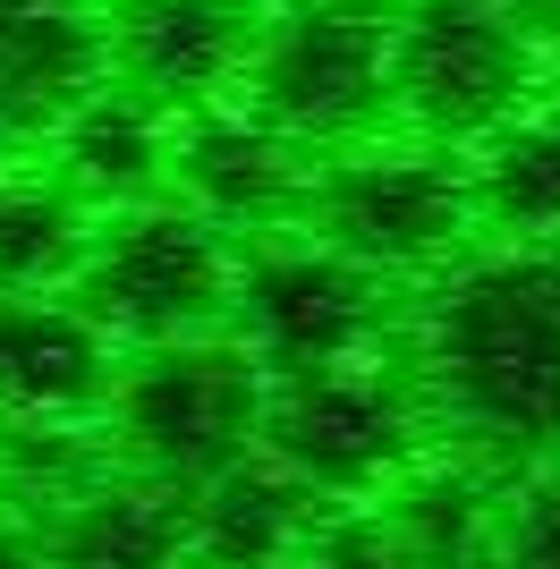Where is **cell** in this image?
I'll return each mask as SVG.
<instances>
[{
	"label": "cell",
	"mask_w": 560,
	"mask_h": 569,
	"mask_svg": "<svg viewBox=\"0 0 560 569\" xmlns=\"http://www.w3.org/2000/svg\"><path fill=\"white\" fill-rule=\"evenodd\" d=\"M298 569H408V552H399L391 519H382L373 501H340V510H323V519H314Z\"/></svg>",
	"instance_id": "cell-19"
},
{
	"label": "cell",
	"mask_w": 560,
	"mask_h": 569,
	"mask_svg": "<svg viewBox=\"0 0 560 569\" xmlns=\"http://www.w3.org/2000/svg\"><path fill=\"white\" fill-rule=\"evenodd\" d=\"M314 162L323 153H306L298 137H280L263 111H247V102H204V111H179V128H170V188H179V204L196 221H212V230L247 238V247H263V238H289L306 230V196H314Z\"/></svg>",
	"instance_id": "cell-9"
},
{
	"label": "cell",
	"mask_w": 560,
	"mask_h": 569,
	"mask_svg": "<svg viewBox=\"0 0 560 569\" xmlns=\"http://www.w3.org/2000/svg\"><path fill=\"white\" fill-rule=\"evenodd\" d=\"M102 86V0H0V162Z\"/></svg>",
	"instance_id": "cell-12"
},
{
	"label": "cell",
	"mask_w": 560,
	"mask_h": 569,
	"mask_svg": "<svg viewBox=\"0 0 560 569\" xmlns=\"http://www.w3.org/2000/svg\"><path fill=\"white\" fill-rule=\"evenodd\" d=\"M323 510L331 501H314L280 459L247 451L187 493V569H298Z\"/></svg>",
	"instance_id": "cell-14"
},
{
	"label": "cell",
	"mask_w": 560,
	"mask_h": 569,
	"mask_svg": "<svg viewBox=\"0 0 560 569\" xmlns=\"http://www.w3.org/2000/svg\"><path fill=\"white\" fill-rule=\"evenodd\" d=\"M256 451L280 459L331 510L340 501H382L417 459H433V408L417 391L408 349L272 382L263 391V442Z\"/></svg>",
	"instance_id": "cell-4"
},
{
	"label": "cell",
	"mask_w": 560,
	"mask_h": 569,
	"mask_svg": "<svg viewBox=\"0 0 560 569\" xmlns=\"http://www.w3.org/2000/svg\"><path fill=\"white\" fill-rule=\"evenodd\" d=\"M476 221L518 247H560V111H527L492 144H476Z\"/></svg>",
	"instance_id": "cell-17"
},
{
	"label": "cell",
	"mask_w": 560,
	"mask_h": 569,
	"mask_svg": "<svg viewBox=\"0 0 560 569\" xmlns=\"http://www.w3.org/2000/svg\"><path fill=\"white\" fill-rule=\"evenodd\" d=\"M408 366L450 459L501 476L560 468V247H476L408 315Z\"/></svg>",
	"instance_id": "cell-1"
},
{
	"label": "cell",
	"mask_w": 560,
	"mask_h": 569,
	"mask_svg": "<svg viewBox=\"0 0 560 569\" xmlns=\"http://www.w3.org/2000/svg\"><path fill=\"white\" fill-rule=\"evenodd\" d=\"M170 128H179L170 111H153L144 94H128V86L102 77L43 137V170L86 213H128V204L170 196Z\"/></svg>",
	"instance_id": "cell-13"
},
{
	"label": "cell",
	"mask_w": 560,
	"mask_h": 569,
	"mask_svg": "<svg viewBox=\"0 0 560 569\" xmlns=\"http://www.w3.org/2000/svg\"><path fill=\"white\" fill-rule=\"evenodd\" d=\"M0 569H51L43 561V527L18 519V510H0Z\"/></svg>",
	"instance_id": "cell-20"
},
{
	"label": "cell",
	"mask_w": 560,
	"mask_h": 569,
	"mask_svg": "<svg viewBox=\"0 0 560 569\" xmlns=\"http://www.w3.org/2000/svg\"><path fill=\"white\" fill-rule=\"evenodd\" d=\"M263 366L230 332L170 340V349H128L102 400V442L128 476L196 493L204 476L238 468L263 442Z\"/></svg>",
	"instance_id": "cell-3"
},
{
	"label": "cell",
	"mask_w": 560,
	"mask_h": 569,
	"mask_svg": "<svg viewBox=\"0 0 560 569\" xmlns=\"http://www.w3.org/2000/svg\"><path fill=\"white\" fill-rule=\"evenodd\" d=\"M238 102L263 111L306 153L366 144L391 119V9L382 0H280L256 26Z\"/></svg>",
	"instance_id": "cell-7"
},
{
	"label": "cell",
	"mask_w": 560,
	"mask_h": 569,
	"mask_svg": "<svg viewBox=\"0 0 560 569\" xmlns=\"http://www.w3.org/2000/svg\"><path fill=\"white\" fill-rule=\"evenodd\" d=\"M51 569H187V493L153 476H93L77 501L43 519Z\"/></svg>",
	"instance_id": "cell-15"
},
{
	"label": "cell",
	"mask_w": 560,
	"mask_h": 569,
	"mask_svg": "<svg viewBox=\"0 0 560 569\" xmlns=\"http://www.w3.org/2000/svg\"><path fill=\"white\" fill-rule=\"evenodd\" d=\"M230 289H238V247L212 221H196L179 196H153L128 213H93L69 298L128 357V349H170V340L221 332Z\"/></svg>",
	"instance_id": "cell-6"
},
{
	"label": "cell",
	"mask_w": 560,
	"mask_h": 569,
	"mask_svg": "<svg viewBox=\"0 0 560 569\" xmlns=\"http://www.w3.org/2000/svg\"><path fill=\"white\" fill-rule=\"evenodd\" d=\"M306 238H323L331 256L366 263L373 281H442L459 256H476V179L467 153L442 144H340L314 162V196H306Z\"/></svg>",
	"instance_id": "cell-2"
},
{
	"label": "cell",
	"mask_w": 560,
	"mask_h": 569,
	"mask_svg": "<svg viewBox=\"0 0 560 569\" xmlns=\"http://www.w3.org/2000/svg\"><path fill=\"white\" fill-rule=\"evenodd\" d=\"M543 43L510 0H399L391 9V119L417 144L476 153L536 111Z\"/></svg>",
	"instance_id": "cell-5"
},
{
	"label": "cell",
	"mask_w": 560,
	"mask_h": 569,
	"mask_svg": "<svg viewBox=\"0 0 560 569\" xmlns=\"http://www.w3.org/2000/svg\"><path fill=\"white\" fill-rule=\"evenodd\" d=\"M510 18L536 34V43H560V0H510Z\"/></svg>",
	"instance_id": "cell-21"
},
{
	"label": "cell",
	"mask_w": 560,
	"mask_h": 569,
	"mask_svg": "<svg viewBox=\"0 0 560 569\" xmlns=\"http://www.w3.org/2000/svg\"><path fill=\"white\" fill-rule=\"evenodd\" d=\"M93 238V213L77 204L43 162H0V298H43L77 281V256Z\"/></svg>",
	"instance_id": "cell-16"
},
{
	"label": "cell",
	"mask_w": 560,
	"mask_h": 569,
	"mask_svg": "<svg viewBox=\"0 0 560 569\" xmlns=\"http://www.w3.org/2000/svg\"><path fill=\"white\" fill-rule=\"evenodd\" d=\"M484 569H560V468L552 476H518L501 493Z\"/></svg>",
	"instance_id": "cell-18"
},
{
	"label": "cell",
	"mask_w": 560,
	"mask_h": 569,
	"mask_svg": "<svg viewBox=\"0 0 560 569\" xmlns=\"http://www.w3.org/2000/svg\"><path fill=\"white\" fill-rule=\"evenodd\" d=\"M119 349L69 289L0 298V426H93Z\"/></svg>",
	"instance_id": "cell-11"
},
{
	"label": "cell",
	"mask_w": 560,
	"mask_h": 569,
	"mask_svg": "<svg viewBox=\"0 0 560 569\" xmlns=\"http://www.w3.org/2000/svg\"><path fill=\"white\" fill-rule=\"evenodd\" d=\"M256 51V0H102V77L153 111L230 102Z\"/></svg>",
	"instance_id": "cell-10"
},
{
	"label": "cell",
	"mask_w": 560,
	"mask_h": 569,
	"mask_svg": "<svg viewBox=\"0 0 560 569\" xmlns=\"http://www.w3.org/2000/svg\"><path fill=\"white\" fill-rule=\"evenodd\" d=\"M221 332L263 366V382L408 349L399 289L373 281L366 263L331 256L323 238H263V247H247V256H238V289H230V323H221Z\"/></svg>",
	"instance_id": "cell-8"
}]
</instances>
